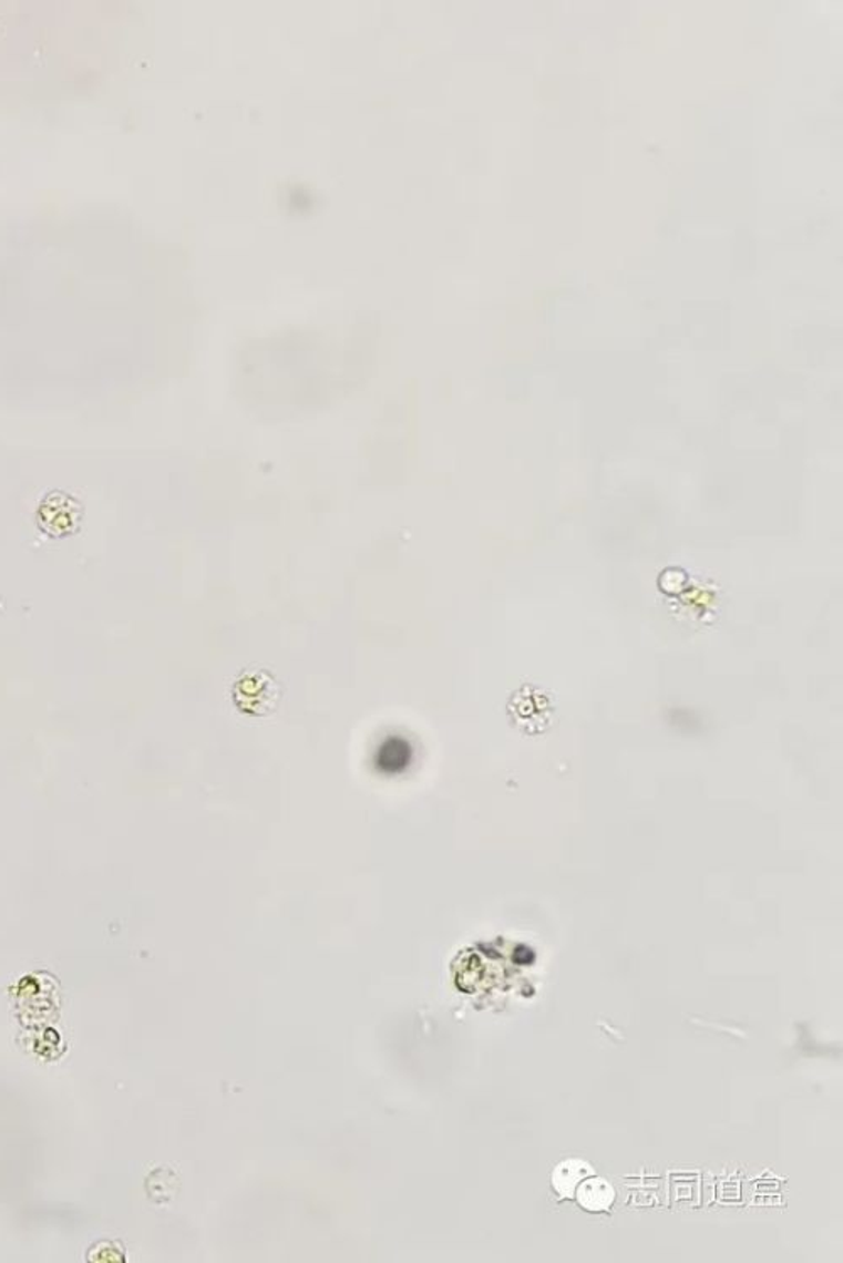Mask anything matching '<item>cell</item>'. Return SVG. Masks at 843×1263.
<instances>
[{
  "label": "cell",
  "instance_id": "1",
  "mask_svg": "<svg viewBox=\"0 0 843 1263\" xmlns=\"http://www.w3.org/2000/svg\"><path fill=\"white\" fill-rule=\"evenodd\" d=\"M615 1197L613 1185L603 1178L587 1179V1181L580 1184L579 1191H577V1200H579V1203L583 1204L586 1210L594 1211V1213H599V1211H606L607 1208H610V1204L615 1201Z\"/></svg>",
  "mask_w": 843,
  "mask_h": 1263
},
{
  "label": "cell",
  "instance_id": "2",
  "mask_svg": "<svg viewBox=\"0 0 843 1263\" xmlns=\"http://www.w3.org/2000/svg\"><path fill=\"white\" fill-rule=\"evenodd\" d=\"M589 1168H587L584 1162H564V1164H561L557 1169H555V1190H557L562 1197H572V1194H574V1190L577 1188V1182H579L584 1175L589 1174Z\"/></svg>",
  "mask_w": 843,
  "mask_h": 1263
}]
</instances>
